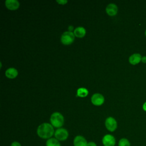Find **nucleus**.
<instances>
[{"label": "nucleus", "instance_id": "obj_1", "mask_svg": "<svg viewBox=\"0 0 146 146\" xmlns=\"http://www.w3.org/2000/svg\"><path fill=\"white\" fill-rule=\"evenodd\" d=\"M36 133L39 137L43 139H48L54 135L55 131L54 127L51 124L43 123L38 126Z\"/></svg>", "mask_w": 146, "mask_h": 146}, {"label": "nucleus", "instance_id": "obj_16", "mask_svg": "<svg viewBox=\"0 0 146 146\" xmlns=\"http://www.w3.org/2000/svg\"><path fill=\"white\" fill-rule=\"evenodd\" d=\"M118 146H131V143L127 138H121L118 142Z\"/></svg>", "mask_w": 146, "mask_h": 146}, {"label": "nucleus", "instance_id": "obj_20", "mask_svg": "<svg viewBox=\"0 0 146 146\" xmlns=\"http://www.w3.org/2000/svg\"><path fill=\"white\" fill-rule=\"evenodd\" d=\"M141 62L144 63H146V56H144L141 58Z\"/></svg>", "mask_w": 146, "mask_h": 146}, {"label": "nucleus", "instance_id": "obj_7", "mask_svg": "<svg viewBox=\"0 0 146 146\" xmlns=\"http://www.w3.org/2000/svg\"><path fill=\"white\" fill-rule=\"evenodd\" d=\"M104 102L103 96L100 94H95L91 97V102L96 106H100Z\"/></svg>", "mask_w": 146, "mask_h": 146}, {"label": "nucleus", "instance_id": "obj_12", "mask_svg": "<svg viewBox=\"0 0 146 146\" xmlns=\"http://www.w3.org/2000/svg\"><path fill=\"white\" fill-rule=\"evenodd\" d=\"M18 71L14 68H8L6 72H5V75L8 78L10 79H13L17 77L18 75Z\"/></svg>", "mask_w": 146, "mask_h": 146}, {"label": "nucleus", "instance_id": "obj_6", "mask_svg": "<svg viewBox=\"0 0 146 146\" xmlns=\"http://www.w3.org/2000/svg\"><path fill=\"white\" fill-rule=\"evenodd\" d=\"M102 143L104 146H115L116 139L115 137L110 134L104 135L102 139Z\"/></svg>", "mask_w": 146, "mask_h": 146}, {"label": "nucleus", "instance_id": "obj_8", "mask_svg": "<svg viewBox=\"0 0 146 146\" xmlns=\"http://www.w3.org/2000/svg\"><path fill=\"white\" fill-rule=\"evenodd\" d=\"M88 142L84 137L81 135H78L75 137L73 144L74 146H87Z\"/></svg>", "mask_w": 146, "mask_h": 146}, {"label": "nucleus", "instance_id": "obj_14", "mask_svg": "<svg viewBox=\"0 0 146 146\" xmlns=\"http://www.w3.org/2000/svg\"><path fill=\"white\" fill-rule=\"evenodd\" d=\"M46 146H61L58 140L55 137H51L46 141Z\"/></svg>", "mask_w": 146, "mask_h": 146}, {"label": "nucleus", "instance_id": "obj_17", "mask_svg": "<svg viewBox=\"0 0 146 146\" xmlns=\"http://www.w3.org/2000/svg\"><path fill=\"white\" fill-rule=\"evenodd\" d=\"M11 146H21V144L18 141H13L11 144Z\"/></svg>", "mask_w": 146, "mask_h": 146}, {"label": "nucleus", "instance_id": "obj_21", "mask_svg": "<svg viewBox=\"0 0 146 146\" xmlns=\"http://www.w3.org/2000/svg\"><path fill=\"white\" fill-rule=\"evenodd\" d=\"M143 109L144 110V111L146 112V102L143 105Z\"/></svg>", "mask_w": 146, "mask_h": 146}, {"label": "nucleus", "instance_id": "obj_4", "mask_svg": "<svg viewBox=\"0 0 146 146\" xmlns=\"http://www.w3.org/2000/svg\"><path fill=\"white\" fill-rule=\"evenodd\" d=\"M54 136L55 138L59 141H64L68 137V132L65 128H59L55 131Z\"/></svg>", "mask_w": 146, "mask_h": 146}, {"label": "nucleus", "instance_id": "obj_5", "mask_svg": "<svg viewBox=\"0 0 146 146\" xmlns=\"http://www.w3.org/2000/svg\"><path fill=\"white\" fill-rule=\"evenodd\" d=\"M105 126L110 132H113L117 128V121L112 117H108L105 121Z\"/></svg>", "mask_w": 146, "mask_h": 146}, {"label": "nucleus", "instance_id": "obj_10", "mask_svg": "<svg viewBox=\"0 0 146 146\" xmlns=\"http://www.w3.org/2000/svg\"><path fill=\"white\" fill-rule=\"evenodd\" d=\"M107 13L110 16H114L117 13V7L114 3H110L107 5L106 9Z\"/></svg>", "mask_w": 146, "mask_h": 146}, {"label": "nucleus", "instance_id": "obj_2", "mask_svg": "<svg viewBox=\"0 0 146 146\" xmlns=\"http://www.w3.org/2000/svg\"><path fill=\"white\" fill-rule=\"evenodd\" d=\"M51 124L55 128H60L64 123V117L59 112H54L50 116Z\"/></svg>", "mask_w": 146, "mask_h": 146}, {"label": "nucleus", "instance_id": "obj_9", "mask_svg": "<svg viewBox=\"0 0 146 146\" xmlns=\"http://www.w3.org/2000/svg\"><path fill=\"white\" fill-rule=\"evenodd\" d=\"M5 5L7 9L11 10H15L19 6V2L17 0H6Z\"/></svg>", "mask_w": 146, "mask_h": 146}, {"label": "nucleus", "instance_id": "obj_19", "mask_svg": "<svg viewBox=\"0 0 146 146\" xmlns=\"http://www.w3.org/2000/svg\"><path fill=\"white\" fill-rule=\"evenodd\" d=\"M87 146H97V145L94 141H90V142H88Z\"/></svg>", "mask_w": 146, "mask_h": 146}, {"label": "nucleus", "instance_id": "obj_15", "mask_svg": "<svg viewBox=\"0 0 146 146\" xmlns=\"http://www.w3.org/2000/svg\"><path fill=\"white\" fill-rule=\"evenodd\" d=\"M88 94V91L85 88H79L77 90V96L79 97H86Z\"/></svg>", "mask_w": 146, "mask_h": 146}, {"label": "nucleus", "instance_id": "obj_3", "mask_svg": "<svg viewBox=\"0 0 146 146\" xmlns=\"http://www.w3.org/2000/svg\"><path fill=\"white\" fill-rule=\"evenodd\" d=\"M75 39V35L71 31H66L61 36V42L63 44L67 45L71 44Z\"/></svg>", "mask_w": 146, "mask_h": 146}, {"label": "nucleus", "instance_id": "obj_18", "mask_svg": "<svg viewBox=\"0 0 146 146\" xmlns=\"http://www.w3.org/2000/svg\"><path fill=\"white\" fill-rule=\"evenodd\" d=\"M56 2L59 3V4H61V5H64L66 4L67 2V1L66 0H57Z\"/></svg>", "mask_w": 146, "mask_h": 146}, {"label": "nucleus", "instance_id": "obj_13", "mask_svg": "<svg viewBox=\"0 0 146 146\" xmlns=\"http://www.w3.org/2000/svg\"><path fill=\"white\" fill-rule=\"evenodd\" d=\"M74 34L77 37L83 38L86 34V29L83 27H78L74 30Z\"/></svg>", "mask_w": 146, "mask_h": 146}, {"label": "nucleus", "instance_id": "obj_22", "mask_svg": "<svg viewBox=\"0 0 146 146\" xmlns=\"http://www.w3.org/2000/svg\"><path fill=\"white\" fill-rule=\"evenodd\" d=\"M145 36H146V30H145Z\"/></svg>", "mask_w": 146, "mask_h": 146}, {"label": "nucleus", "instance_id": "obj_11", "mask_svg": "<svg viewBox=\"0 0 146 146\" xmlns=\"http://www.w3.org/2000/svg\"><path fill=\"white\" fill-rule=\"evenodd\" d=\"M141 56L140 54L135 53L131 55L129 58V62L132 64L135 65L138 64L140 61H141Z\"/></svg>", "mask_w": 146, "mask_h": 146}]
</instances>
